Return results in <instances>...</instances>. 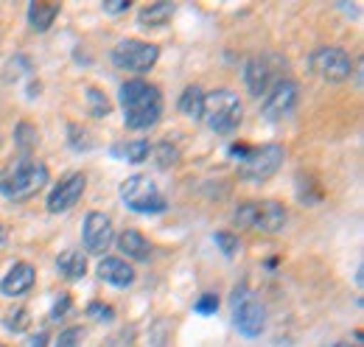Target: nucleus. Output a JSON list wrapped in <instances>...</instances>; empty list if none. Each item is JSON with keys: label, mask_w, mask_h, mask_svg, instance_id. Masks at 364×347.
Here are the masks:
<instances>
[{"label": "nucleus", "mask_w": 364, "mask_h": 347, "mask_svg": "<svg viewBox=\"0 0 364 347\" xmlns=\"http://www.w3.org/2000/svg\"><path fill=\"white\" fill-rule=\"evenodd\" d=\"M241 98L230 90H216V92H208L205 95V107H202V118L208 121V127L219 134H228V132L238 129L241 124Z\"/></svg>", "instance_id": "7ed1b4c3"}, {"label": "nucleus", "mask_w": 364, "mask_h": 347, "mask_svg": "<svg viewBox=\"0 0 364 347\" xmlns=\"http://www.w3.org/2000/svg\"><path fill=\"white\" fill-rule=\"evenodd\" d=\"M174 17V6L171 3H149L140 9V26L146 28H154V26H166L168 20Z\"/></svg>", "instance_id": "6ab92c4d"}, {"label": "nucleus", "mask_w": 364, "mask_h": 347, "mask_svg": "<svg viewBox=\"0 0 364 347\" xmlns=\"http://www.w3.org/2000/svg\"><path fill=\"white\" fill-rule=\"evenodd\" d=\"M87 101H90V112L95 115V118H104V115H109V112H112L109 98H107L101 90H95V87L87 90Z\"/></svg>", "instance_id": "5701e85b"}, {"label": "nucleus", "mask_w": 364, "mask_h": 347, "mask_svg": "<svg viewBox=\"0 0 364 347\" xmlns=\"http://www.w3.org/2000/svg\"><path fill=\"white\" fill-rule=\"evenodd\" d=\"M157 163L163 166V169H168V166H174L177 163V149L171 146V143H163V146H157Z\"/></svg>", "instance_id": "bb28decb"}, {"label": "nucleus", "mask_w": 364, "mask_h": 347, "mask_svg": "<svg viewBox=\"0 0 364 347\" xmlns=\"http://www.w3.org/2000/svg\"><path fill=\"white\" fill-rule=\"evenodd\" d=\"M216 308H219V297H216V294H205V297H199V300H196V311H199L202 316L216 314Z\"/></svg>", "instance_id": "cd10ccee"}, {"label": "nucleus", "mask_w": 364, "mask_h": 347, "mask_svg": "<svg viewBox=\"0 0 364 347\" xmlns=\"http://www.w3.org/2000/svg\"><path fill=\"white\" fill-rule=\"evenodd\" d=\"M48 185V169L34 160L31 154H20L14 157L3 171H0V193L6 199H28L34 196L37 191H43Z\"/></svg>", "instance_id": "f03ea898"}, {"label": "nucleus", "mask_w": 364, "mask_h": 347, "mask_svg": "<svg viewBox=\"0 0 364 347\" xmlns=\"http://www.w3.org/2000/svg\"><path fill=\"white\" fill-rule=\"evenodd\" d=\"M3 241H6V227L0 224V244H3Z\"/></svg>", "instance_id": "473e14b6"}, {"label": "nucleus", "mask_w": 364, "mask_h": 347, "mask_svg": "<svg viewBox=\"0 0 364 347\" xmlns=\"http://www.w3.org/2000/svg\"><path fill=\"white\" fill-rule=\"evenodd\" d=\"M56 269L59 274L70 277V280H79L87 274V258L79 252V250H65L59 258H56Z\"/></svg>", "instance_id": "f3484780"}, {"label": "nucleus", "mask_w": 364, "mask_h": 347, "mask_svg": "<svg viewBox=\"0 0 364 347\" xmlns=\"http://www.w3.org/2000/svg\"><path fill=\"white\" fill-rule=\"evenodd\" d=\"M87 314H90L92 319H104V322H109L115 314H112V308L107 303H90L87 305Z\"/></svg>", "instance_id": "c85d7f7f"}, {"label": "nucleus", "mask_w": 364, "mask_h": 347, "mask_svg": "<svg viewBox=\"0 0 364 347\" xmlns=\"http://www.w3.org/2000/svg\"><path fill=\"white\" fill-rule=\"evenodd\" d=\"M294 104H297V85L294 82H277V85L269 90V95H267V101H264V115L269 118V121H280V118H286L291 110H294Z\"/></svg>", "instance_id": "f8f14e48"}, {"label": "nucleus", "mask_w": 364, "mask_h": 347, "mask_svg": "<svg viewBox=\"0 0 364 347\" xmlns=\"http://www.w3.org/2000/svg\"><path fill=\"white\" fill-rule=\"evenodd\" d=\"M127 9H129V3H127V0H121V3H112V0H109V3H104V11H112V14H115V11H127Z\"/></svg>", "instance_id": "2f4dec72"}, {"label": "nucleus", "mask_w": 364, "mask_h": 347, "mask_svg": "<svg viewBox=\"0 0 364 347\" xmlns=\"http://www.w3.org/2000/svg\"><path fill=\"white\" fill-rule=\"evenodd\" d=\"M244 82H247L252 95L269 92V87H272V82H274V70H272V65H269V59H267V56L250 59L247 68H244Z\"/></svg>", "instance_id": "4468645a"}, {"label": "nucleus", "mask_w": 364, "mask_h": 347, "mask_svg": "<svg viewBox=\"0 0 364 347\" xmlns=\"http://www.w3.org/2000/svg\"><path fill=\"white\" fill-rule=\"evenodd\" d=\"M112 151H115V157H121L127 163H143L151 157V143L149 140H129V143L115 146Z\"/></svg>", "instance_id": "412c9836"}, {"label": "nucleus", "mask_w": 364, "mask_h": 347, "mask_svg": "<svg viewBox=\"0 0 364 347\" xmlns=\"http://www.w3.org/2000/svg\"><path fill=\"white\" fill-rule=\"evenodd\" d=\"M85 188H87V176H85V174L73 171V174H68V176H62V179L53 185L50 196H48V210H50V213H65V210H70V208L82 199Z\"/></svg>", "instance_id": "9b49d317"}, {"label": "nucleus", "mask_w": 364, "mask_h": 347, "mask_svg": "<svg viewBox=\"0 0 364 347\" xmlns=\"http://www.w3.org/2000/svg\"><path fill=\"white\" fill-rule=\"evenodd\" d=\"M311 68L325 82H345L353 73V62L342 48H319V50H314Z\"/></svg>", "instance_id": "1a4fd4ad"}, {"label": "nucleus", "mask_w": 364, "mask_h": 347, "mask_svg": "<svg viewBox=\"0 0 364 347\" xmlns=\"http://www.w3.org/2000/svg\"><path fill=\"white\" fill-rule=\"evenodd\" d=\"M59 17V6L56 3H46V0H37L28 6V20L37 31H48L53 26V20Z\"/></svg>", "instance_id": "a211bd4d"}, {"label": "nucleus", "mask_w": 364, "mask_h": 347, "mask_svg": "<svg viewBox=\"0 0 364 347\" xmlns=\"http://www.w3.org/2000/svg\"><path fill=\"white\" fill-rule=\"evenodd\" d=\"M82 241H85V250L92 255H104L112 241H115V233H112V221L107 213H98L92 210L85 216V227H82Z\"/></svg>", "instance_id": "9d476101"}, {"label": "nucleus", "mask_w": 364, "mask_h": 347, "mask_svg": "<svg viewBox=\"0 0 364 347\" xmlns=\"http://www.w3.org/2000/svg\"><path fill=\"white\" fill-rule=\"evenodd\" d=\"M283 146L277 143H267V146H258V149H250V154L241 160V179L247 182H267L272 174H277V169L283 166Z\"/></svg>", "instance_id": "423d86ee"}, {"label": "nucleus", "mask_w": 364, "mask_h": 347, "mask_svg": "<svg viewBox=\"0 0 364 347\" xmlns=\"http://www.w3.org/2000/svg\"><path fill=\"white\" fill-rule=\"evenodd\" d=\"M118 250H121L127 258H135V260H146L149 252H151L146 235L137 233V230H124V233L118 235Z\"/></svg>", "instance_id": "dca6fc26"}, {"label": "nucleus", "mask_w": 364, "mask_h": 347, "mask_svg": "<svg viewBox=\"0 0 364 347\" xmlns=\"http://www.w3.org/2000/svg\"><path fill=\"white\" fill-rule=\"evenodd\" d=\"M333 347H356V345H348V342H339V345H333Z\"/></svg>", "instance_id": "72a5a7b5"}, {"label": "nucleus", "mask_w": 364, "mask_h": 347, "mask_svg": "<svg viewBox=\"0 0 364 347\" xmlns=\"http://www.w3.org/2000/svg\"><path fill=\"white\" fill-rule=\"evenodd\" d=\"M129 342H132L129 333H115V336H109L101 347H129Z\"/></svg>", "instance_id": "c756f323"}, {"label": "nucleus", "mask_w": 364, "mask_h": 347, "mask_svg": "<svg viewBox=\"0 0 364 347\" xmlns=\"http://www.w3.org/2000/svg\"><path fill=\"white\" fill-rule=\"evenodd\" d=\"M160 59V48L151 43H140V40H121L112 50V62L121 70L129 73H146L157 65Z\"/></svg>", "instance_id": "0eeeda50"}, {"label": "nucleus", "mask_w": 364, "mask_h": 347, "mask_svg": "<svg viewBox=\"0 0 364 347\" xmlns=\"http://www.w3.org/2000/svg\"><path fill=\"white\" fill-rule=\"evenodd\" d=\"M34 280H37L34 266L26 263V260H20V263H14V266L9 269V274L0 280V294H6V297H20V294H26V292L34 286Z\"/></svg>", "instance_id": "ddd939ff"}, {"label": "nucleus", "mask_w": 364, "mask_h": 347, "mask_svg": "<svg viewBox=\"0 0 364 347\" xmlns=\"http://www.w3.org/2000/svg\"><path fill=\"white\" fill-rule=\"evenodd\" d=\"M232 322L244 336H258L267 325V308L250 292L232 294Z\"/></svg>", "instance_id": "6e6552de"}, {"label": "nucleus", "mask_w": 364, "mask_h": 347, "mask_svg": "<svg viewBox=\"0 0 364 347\" xmlns=\"http://www.w3.org/2000/svg\"><path fill=\"white\" fill-rule=\"evenodd\" d=\"M286 208L274 199H264V202H247L235 210V221L241 227H252L261 233H280L286 227Z\"/></svg>", "instance_id": "39448f33"}, {"label": "nucleus", "mask_w": 364, "mask_h": 347, "mask_svg": "<svg viewBox=\"0 0 364 347\" xmlns=\"http://www.w3.org/2000/svg\"><path fill=\"white\" fill-rule=\"evenodd\" d=\"M82 328H68V331H62L59 333V339H56V345L53 347H79V342H82Z\"/></svg>", "instance_id": "a878e982"}, {"label": "nucleus", "mask_w": 364, "mask_h": 347, "mask_svg": "<svg viewBox=\"0 0 364 347\" xmlns=\"http://www.w3.org/2000/svg\"><path fill=\"white\" fill-rule=\"evenodd\" d=\"M202 107H205V92H202V87L191 85L180 95V112L188 115V118H193V121H199V118H202Z\"/></svg>", "instance_id": "aec40b11"}, {"label": "nucleus", "mask_w": 364, "mask_h": 347, "mask_svg": "<svg viewBox=\"0 0 364 347\" xmlns=\"http://www.w3.org/2000/svg\"><path fill=\"white\" fill-rule=\"evenodd\" d=\"M213 241L219 244V250H222L228 258H232V255L238 252V238H235L232 233H216V235H213Z\"/></svg>", "instance_id": "393cba45"}, {"label": "nucleus", "mask_w": 364, "mask_h": 347, "mask_svg": "<svg viewBox=\"0 0 364 347\" xmlns=\"http://www.w3.org/2000/svg\"><path fill=\"white\" fill-rule=\"evenodd\" d=\"M121 107H124V121L129 129H149L163 115V92L140 79L124 82L121 85Z\"/></svg>", "instance_id": "f257e3e1"}, {"label": "nucleus", "mask_w": 364, "mask_h": 347, "mask_svg": "<svg viewBox=\"0 0 364 347\" xmlns=\"http://www.w3.org/2000/svg\"><path fill=\"white\" fill-rule=\"evenodd\" d=\"M68 308H70V297H62L59 303L53 305V319H59V316H65V314H68Z\"/></svg>", "instance_id": "7c9ffc66"}, {"label": "nucleus", "mask_w": 364, "mask_h": 347, "mask_svg": "<svg viewBox=\"0 0 364 347\" xmlns=\"http://www.w3.org/2000/svg\"><path fill=\"white\" fill-rule=\"evenodd\" d=\"M297 196H300L303 205H317L322 193H319L314 176H309V174H300V176H297Z\"/></svg>", "instance_id": "4be33fe9"}, {"label": "nucleus", "mask_w": 364, "mask_h": 347, "mask_svg": "<svg viewBox=\"0 0 364 347\" xmlns=\"http://www.w3.org/2000/svg\"><path fill=\"white\" fill-rule=\"evenodd\" d=\"M14 143L23 149V154H28V151L37 146V132H34V127L23 121V124L17 127V132H14Z\"/></svg>", "instance_id": "b1692460"}, {"label": "nucleus", "mask_w": 364, "mask_h": 347, "mask_svg": "<svg viewBox=\"0 0 364 347\" xmlns=\"http://www.w3.org/2000/svg\"><path fill=\"white\" fill-rule=\"evenodd\" d=\"M121 199L135 213H163L166 210L163 193L157 191L154 179H149L146 174H135L121 185Z\"/></svg>", "instance_id": "20e7f679"}, {"label": "nucleus", "mask_w": 364, "mask_h": 347, "mask_svg": "<svg viewBox=\"0 0 364 347\" xmlns=\"http://www.w3.org/2000/svg\"><path fill=\"white\" fill-rule=\"evenodd\" d=\"M98 277H101L104 283L115 286V289H127V286L135 283V269L124 258H107V255H104L101 263H98Z\"/></svg>", "instance_id": "2eb2a0df"}]
</instances>
